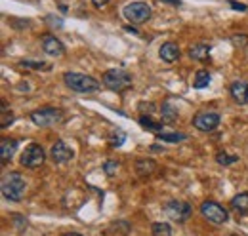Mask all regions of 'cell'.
<instances>
[{"mask_svg": "<svg viewBox=\"0 0 248 236\" xmlns=\"http://www.w3.org/2000/svg\"><path fill=\"white\" fill-rule=\"evenodd\" d=\"M25 191H27L25 179L17 172H10V174L2 177V194H4V198L12 200V202H19V200H23Z\"/></svg>", "mask_w": 248, "mask_h": 236, "instance_id": "6da1fadb", "label": "cell"}, {"mask_svg": "<svg viewBox=\"0 0 248 236\" xmlns=\"http://www.w3.org/2000/svg\"><path fill=\"white\" fill-rule=\"evenodd\" d=\"M63 82L67 84V88L78 91V93H93L101 86L95 78L88 76V74H82V73H65Z\"/></svg>", "mask_w": 248, "mask_h": 236, "instance_id": "7a4b0ae2", "label": "cell"}, {"mask_svg": "<svg viewBox=\"0 0 248 236\" xmlns=\"http://www.w3.org/2000/svg\"><path fill=\"white\" fill-rule=\"evenodd\" d=\"M101 82L105 84V88H109L111 91L121 93V91H124V89H128L132 86V76L124 69H109V71L103 73Z\"/></svg>", "mask_w": 248, "mask_h": 236, "instance_id": "3957f363", "label": "cell"}, {"mask_svg": "<svg viewBox=\"0 0 248 236\" xmlns=\"http://www.w3.org/2000/svg\"><path fill=\"white\" fill-rule=\"evenodd\" d=\"M123 14L130 23L141 25L151 17V6L147 2H140V0L138 2H130V4L124 6Z\"/></svg>", "mask_w": 248, "mask_h": 236, "instance_id": "277c9868", "label": "cell"}, {"mask_svg": "<svg viewBox=\"0 0 248 236\" xmlns=\"http://www.w3.org/2000/svg\"><path fill=\"white\" fill-rule=\"evenodd\" d=\"M32 124L40 126V128H50V126H56L63 120V111L62 109H52V107H44V109H38L31 113Z\"/></svg>", "mask_w": 248, "mask_h": 236, "instance_id": "5b68a950", "label": "cell"}, {"mask_svg": "<svg viewBox=\"0 0 248 236\" xmlns=\"http://www.w3.org/2000/svg\"><path fill=\"white\" fill-rule=\"evenodd\" d=\"M44 160H46V152H44V148L40 147L38 143H31V145H27L25 150L21 152V166L23 168H29V170H34V168H40L42 164H44Z\"/></svg>", "mask_w": 248, "mask_h": 236, "instance_id": "8992f818", "label": "cell"}, {"mask_svg": "<svg viewBox=\"0 0 248 236\" xmlns=\"http://www.w3.org/2000/svg\"><path fill=\"white\" fill-rule=\"evenodd\" d=\"M201 213L204 219H208L214 225H223L229 221V213L223 206H219L214 200H206L201 204Z\"/></svg>", "mask_w": 248, "mask_h": 236, "instance_id": "52a82bcc", "label": "cell"}, {"mask_svg": "<svg viewBox=\"0 0 248 236\" xmlns=\"http://www.w3.org/2000/svg\"><path fill=\"white\" fill-rule=\"evenodd\" d=\"M164 213L172 219V221H178V223H186L191 215V206L187 202H180V200H170L166 206H164Z\"/></svg>", "mask_w": 248, "mask_h": 236, "instance_id": "ba28073f", "label": "cell"}, {"mask_svg": "<svg viewBox=\"0 0 248 236\" xmlns=\"http://www.w3.org/2000/svg\"><path fill=\"white\" fill-rule=\"evenodd\" d=\"M219 115L217 113H199L197 117L193 118V126L197 128V130H201V132H212V130H216L217 124H219Z\"/></svg>", "mask_w": 248, "mask_h": 236, "instance_id": "9c48e42d", "label": "cell"}, {"mask_svg": "<svg viewBox=\"0 0 248 236\" xmlns=\"http://www.w3.org/2000/svg\"><path fill=\"white\" fill-rule=\"evenodd\" d=\"M50 156H52V160L56 164H65V162L73 160L75 152H73V148L69 147V145H65L63 141H56L52 145V148H50Z\"/></svg>", "mask_w": 248, "mask_h": 236, "instance_id": "30bf717a", "label": "cell"}, {"mask_svg": "<svg viewBox=\"0 0 248 236\" xmlns=\"http://www.w3.org/2000/svg\"><path fill=\"white\" fill-rule=\"evenodd\" d=\"M42 50H44V54H48V56H52V58H60V56L65 54L63 42L60 38L52 36V34H44V36H42Z\"/></svg>", "mask_w": 248, "mask_h": 236, "instance_id": "8fae6325", "label": "cell"}, {"mask_svg": "<svg viewBox=\"0 0 248 236\" xmlns=\"http://www.w3.org/2000/svg\"><path fill=\"white\" fill-rule=\"evenodd\" d=\"M229 93H231V97L235 99V103H239V105H247L248 103V84L247 82H243V80H235V82L231 84V88H229Z\"/></svg>", "mask_w": 248, "mask_h": 236, "instance_id": "7c38bea8", "label": "cell"}, {"mask_svg": "<svg viewBox=\"0 0 248 236\" xmlns=\"http://www.w3.org/2000/svg\"><path fill=\"white\" fill-rule=\"evenodd\" d=\"M158 56L162 61H166V63H174V61H178L180 59V46L178 44H174V42H164L162 46H160V50H158Z\"/></svg>", "mask_w": 248, "mask_h": 236, "instance_id": "4fadbf2b", "label": "cell"}, {"mask_svg": "<svg viewBox=\"0 0 248 236\" xmlns=\"http://www.w3.org/2000/svg\"><path fill=\"white\" fill-rule=\"evenodd\" d=\"M16 150H17V141L10 139V137H4L0 141V162L2 164L10 162L14 158V154H16Z\"/></svg>", "mask_w": 248, "mask_h": 236, "instance_id": "5bb4252c", "label": "cell"}, {"mask_svg": "<svg viewBox=\"0 0 248 236\" xmlns=\"http://www.w3.org/2000/svg\"><path fill=\"white\" fill-rule=\"evenodd\" d=\"M180 117V113H178V109L174 107V103L168 99V101H164L162 103V109H160V118H162V122L164 124H174L176 120Z\"/></svg>", "mask_w": 248, "mask_h": 236, "instance_id": "9a60e30c", "label": "cell"}, {"mask_svg": "<svg viewBox=\"0 0 248 236\" xmlns=\"http://www.w3.org/2000/svg\"><path fill=\"white\" fill-rule=\"evenodd\" d=\"M231 207L241 215L248 213V192H239L237 196H233L231 198Z\"/></svg>", "mask_w": 248, "mask_h": 236, "instance_id": "2e32d148", "label": "cell"}, {"mask_svg": "<svg viewBox=\"0 0 248 236\" xmlns=\"http://www.w3.org/2000/svg\"><path fill=\"white\" fill-rule=\"evenodd\" d=\"M208 54H210V46L208 44H195V46L189 48V56L195 61H206Z\"/></svg>", "mask_w": 248, "mask_h": 236, "instance_id": "e0dca14e", "label": "cell"}, {"mask_svg": "<svg viewBox=\"0 0 248 236\" xmlns=\"http://www.w3.org/2000/svg\"><path fill=\"white\" fill-rule=\"evenodd\" d=\"M155 170H156V164L153 162V160H145V158H140V160L136 162V172H138V176H140V177L151 176Z\"/></svg>", "mask_w": 248, "mask_h": 236, "instance_id": "ac0fdd59", "label": "cell"}, {"mask_svg": "<svg viewBox=\"0 0 248 236\" xmlns=\"http://www.w3.org/2000/svg\"><path fill=\"white\" fill-rule=\"evenodd\" d=\"M140 126L141 128H145V130H149V132H153V133H162V124L160 122H155L151 117H140Z\"/></svg>", "mask_w": 248, "mask_h": 236, "instance_id": "d6986e66", "label": "cell"}, {"mask_svg": "<svg viewBox=\"0 0 248 236\" xmlns=\"http://www.w3.org/2000/svg\"><path fill=\"white\" fill-rule=\"evenodd\" d=\"M210 80H212V76H210V73H208V71H197L193 86H195L197 89H202L210 84Z\"/></svg>", "mask_w": 248, "mask_h": 236, "instance_id": "ffe728a7", "label": "cell"}, {"mask_svg": "<svg viewBox=\"0 0 248 236\" xmlns=\"http://www.w3.org/2000/svg\"><path fill=\"white\" fill-rule=\"evenodd\" d=\"M19 67H25V69H32V71H50L52 65L50 63H44V61H21Z\"/></svg>", "mask_w": 248, "mask_h": 236, "instance_id": "44dd1931", "label": "cell"}, {"mask_svg": "<svg viewBox=\"0 0 248 236\" xmlns=\"http://www.w3.org/2000/svg\"><path fill=\"white\" fill-rule=\"evenodd\" d=\"M158 139H162V141H166V143H180V141H186L187 135L186 133H178V132H174V133H158L156 135Z\"/></svg>", "mask_w": 248, "mask_h": 236, "instance_id": "7402d4cb", "label": "cell"}, {"mask_svg": "<svg viewBox=\"0 0 248 236\" xmlns=\"http://www.w3.org/2000/svg\"><path fill=\"white\" fill-rule=\"evenodd\" d=\"M153 236H172V227L168 225V223H164V221H160V223H153Z\"/></svg>", "mask_w": 248, "mask_h": 236, "instance_id": "603a6c76", "label": "cell"}, {"mask_svg": "<svg viewBox=\"0 0 248 236\" xmlns=\"http://www.w3.org/2000/svg\"><path fill=\"white\" fill-rule=\"evenodd\" d=\"M16 120V117H14V113L12 111H8L6 109V103L2 101V115H0V128H8L12 122Z\"/></svg>", "mask_w": 248, "mask_h": 236, "instance_id": "cb8c5ba5", "label": "cell"}, {"mask_svg": "<svg viewBox=\"0 0 248 236\" xmlns=\"http://www.w3.org/2000/svg\"><path fill=\"white\" fill-rule=\"evenodd\" d=\"M216 160H217V164H221V166H231V164H235V162L239 160V156L227 154V152H217Z\"/></svg>", "mask_w": 248, "mask_h": 236, "instance_id": "d4e9b609", "label": "cell"}, {"mask_svg": "<svg viewBox=\"0 0 248 236\" xmlns=\"http://www.w3.org/2000/svg\"><path fill=\"white\" fill-rule=\"evenodd\" d=\"M119 168H121V164H119L117 160H107V162L103 164V172H105V176H109V177L115 176Z\"/></svg>", "mask_w": 248, "mask_h": 236, "instance_id": "484cf974", "label": "cell"}, {"mask_svg": "<svg viewBox=\"0 0 248 236\" xmlns=\"http://www.w3.org/2000/svg\"><path fill=\"white\" fill-rule=\"evenodd\" d=\"M124 139H126V135H124V132L121 130H117V133L111 137V147H121L124 143Z\"/></svg>", "mask_w": 248, "mask_h": 236, "instance_id": "4316f807", "label": "cell"}, {"mask_svg": "<svg viewBox=\"0 0 248 236\" xmlns=\"http://www.w3.org/2000/svg\"><path fill=\"white\" fill-rule=\"evenodd\" d=\"M231 42L235 46H239V48H245V46H248V34H235L231 38Z\"/></svg>", "mask_w": 248, "mask_h": 236, "instance_id": "83f0119b", "label": "cell"}, {"mask_svg": "<svg viewBox=\"0 0 248 236\" xmlns=\"http://www.w3.org/2000/svg\"><path fill=\"white\" fill-rule=\"evenodd\" d=\"M12 219H14V225H16L19 231L27 229V219H25L23 215H12Z\"/></svg>", "mask_w": 248, "mask_h": 236, "instance_id": "f1b7e54d", "label": "cell"}, {"mask_svg": "<svg viewBox=\"0 0 248 236\" xmlns=\"http://www.w3.org/2000/svg\"><path fill=\"white\" fill-rule=\"evenodd\" d=\"M138 109H140V113H141V117H145V113H151V115H153V113H155V105H153V103H140V107H138Z\"/></svg>", "mask_w": 248, "mask_h": 236, "instance_id": "f546056e", "label": "cell"}, {"mask_svg": "<svg viewBox=\"0 0 248 236\" xmlns=\"http://www.w3.org/2000/svg\"><path fill=\"white\" fill-rule=\"evenodd\" d=\"M227 4L233 8V10H237V12H247L248 6L245 2H237V0H227Z\"/></svg>", "mask_w": 248, "mask_h": 236, "instance_id": "4dcf8cb0", "label": "cell"}, {"mask_svg": "<svg viewBox=\"0 0 248 236\" xmlns=\"http://www.w3.org/2000/svg\"><path fill=\"white\" fill-rule=\"evenodd\" d=\"M92 4L95 8H103L105 4H109V0H92Z\"/></svg>", "mask_w": 248, "mask_h": 236, "instance_id": "1f68e13d", "label": "cell"}, {"mask_svg": "<svg viewBox=\"0 0 248 236\" xmlns=\"http://www.w3.org/2000/svg\"><path fill=\"white\" fill-rule=\"evenodd\" d=\"M160 2H166V4H174V6H180L182 0H160Z\"/></svg>", "mask_w": 248, "mask_h": 236, "instance_id": "d6a6232c", "label": "cell"}, {"mask_svg": "<svg viewBox=\"0 0 248 236\" xmlns=\"http://www.w3.org/2000/svg\"><path fill=\"white\" fill-rule=\"evenodd\" d=\"M63 236H82L80 233H67V235H63Z\"/></svg>", "mask_w": 248, "mask_h": 236, "instance_id": "836d02e7", "label": "cell"}]
</instances>
